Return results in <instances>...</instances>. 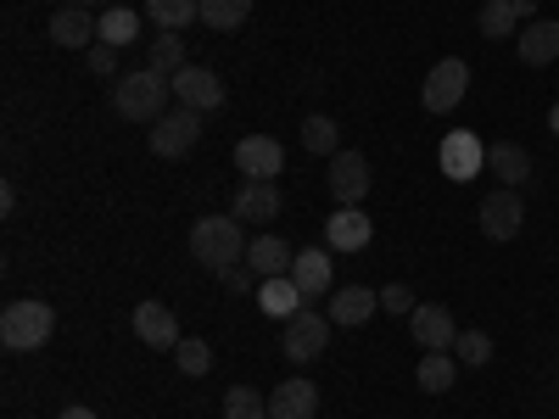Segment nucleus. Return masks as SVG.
Here are the masks:
<instances>
[{"label":"nucleus","instance_id":"nucleus-37","mask_svg":"<svg viewBox=\"0 0 559 419\" xmlns=\"http://www.w3.org/2000/svg\"><path fill=\"white\" fill-rule=\"evenodd\" d=\"M68 7H107V0H68Z\"/></svg>","mask_w":559,"mask_h":419},{"label":"nucleus","instance_id":"nucleus-27","mask_svg":"<svg viewBox=\"0 0 559 419\" xmlns=\"http://www.w3.org/2000/svg\"><path fill=\"white\" fill-rule=\"evenodd\" d=\"M302 152H313V157H336V152H342V129H336V118H324V112L302 118Z\"/></svg>","mask_w":559,"mask_h":419},{"label":"nucleus","instance_id":"nucleus-25","mask_svg":"<svg viewBox=\"0 0 559 419\" xmlns=\"http://www.w3.org/2000/svg\"><path fill=\"white\" fill-rule=\"evenodd\" d=\"M414 381H419V392H431V397L453 392V381H459V358H453V352H426V358H419V369H414Z\"/></svg>","mask_w":559,"mask_h":419},{"label":"nucleus","instance_id":"nucleus-7","mask_svg":"<svg viewBox=\"0 0 559 419\" xmlns=\"http://www.w3.org/2000/svg\"><path fill=\"white\" fill-rule=\"evenodd\" d=\"M526 229V202L509 191V184H498V191L481 202V236L487 241H515Z\"/></svg>","mask_w":559,"mask_h":419},{"label":"nucleus","instance_id":"nucleus-21","mask_svg":"<svg viewBox=\"0 0 559 419\" xmlns=\"http://www.w3.org/2000/svg\"><path fill=\"white\" fill-rule=\"evenodd\" d=\"M521 62H526V68L559 62V23H554V17H532V23H526V34H521Z\"/></svg>","mask_w":559,"mask_h":419},{"label":"nucleus","instance_id":"nucleus-18","mask_svg":"<svg viewBox=\"0 0 559 419\" xmlns=\"http://www.w3.org/2000/svg\"><path fill=\"white\" fill-rule=\"evenodd\" d=\"M280 207H286V196H280L274 179H247L229 213H236L241 224H269V218H280Z\"/></svg>","mask_w":559,"mask_h":419},{"label":"nucleus","instance_id":"nucleus-32","mask_svg":"<svg viewBox=\"0 0 559 419\" xmlns=\"http://www.w3.org/2000/svg\"><path fill=\"white\" fill-rule=\"evenodd\" d=\"M453 358H459L464 369H481V363H492V342H487V331H459Z\"/></svg>","mask_w":559,"mask_h":419},{"label":"nucleus","instance_id":"nucleus-9","mask_svg":"<svg viewBox=\"0 0 559 419\" xmlns=\"http://www.w3.org/2000/svg\"><path fill=\"white\" fill-rule=\"evenodd\" d=\"M408 336H414V347H426V352H448L459 342V324H453V313L442 302H419L408 313Z\"/></svg>","mask_w":559,"mask_h":419},{"label":"nucleus","instance_id":"nucleus-8","mask_svg":"<svg viewBox=\"0 0 559 419\" xmlns=\"http://www.w3.org/2000/svg\"><path fill=\"white\" fill-rule=\"evenodd\" d=\"M481 168H487L481 134H471V129H448V134H442V173H448L453 184H464V179H476Z\"/></svg>","mask_w":559,"mask_h":419},{"label":"nucleus","instance_id":"nucleus-3","mask_svg":"<svg viewBox=\"0 0 559 419\" xmlns=\"http://www.w3.org/2000/svg\"><path fill=\"white\" fill-rule=\"evenodd\" d=\"M57 331V308L39 302V297H23V302H7L0 313V347L7 352H39Z\"/></svg>","mask_w":559,"mask_h":419},{"label":"nucleus","instance_id":"nucleus-33","mask_svg":"<svg viewBox=\"0 0 559 419\" xmlns=\"http://www.w3.org/2000/svg\"><path fill=\"white\" fill-rule=\"evenodd\" d=\"M174 363H179V375H207V369H213V347L207 342H179L174 347Z\"/></svg>","mask_w":559,"mask_h":419},{"label":"nucleus","instance_id":"nucleus-31","mask_svg":"<svg viewBox=\"0 0 559 419\" xmlns=\"http://www.w3.org/2000/svg\"><path fill=\"white\" fill-rule=\"evenodd\" d=\"M146 68H157V73L174 79V73L185 68V39H179V34H157L152 51H146Z\"/></svg>","mask_w":559,"mask_h":419},{"label":"nucleus","instance_id":"nucleus-5","mask_svg":"<svg viewBox=\"0 0 559 419\" xmlns=\"http://www.w3.org/2000/svg\"><path fill=\"white\" fill-rule=\"evenodd\" d=\"M464 96H471V68H464L459 57H442V62L426 73V89H419L426 112H453Z\"/></svg>","mask_w":559,"mask_h":419},{"label":"nucleus","instance_id":"nucleus-28","mask_svg":"<svg viewBox=\"0 0 559 419\" xmlns=\"http://www.w3.org/2000/svg\"><path fill=\"white\" fill-rule=\"evenodd\" d=\"M252 17V0H202V23L213 34H236Z\"/></svg>","mask_w":559,"mask_h":419},{"label":"nucleus","instance_id":"nucleus-13","mask_svg":"<svg viewBox=\"0 0 559 419\" xmlns=\"http://www.w3.org/2000/svg\"><path fill=\"white\" fill-rule=\"evenodd\" d=\"M537 17V0H481V39H509V34H521L526 23Z\"/></svg>","mask_w":559,"mask_h":419},{"label":"nucleus","instance_id":"nucleus-11","mask_svg":"<svg viewBox=\"0 0 559 419\" xmlns=\"http://www.w3.org/2000/svg\"><path fill=\"white\" fill-rule=\"evenodd\" d=\"M324 179H331V196H336L342 207H358V202L369 196V157H364V152H336Z\"/></svg>","mask_w":559,"mask_h":419},{"label":"nucleus","instance_id":"nucleus-1","mask_svg":"<svg viewBox=\"0 0 559 419\" xmlns=\"http://www.w3.org/2000/svg\"><path fill=\"white\" fill-rule=\"evenodd\" d=\"M247 229L236 213H213V218H197L191 224V258L213 274H229L236 263H247Z\"/></svg>","mask_w":559,"mask_h":419},{"label":"nucleus","instance_id":"nucleus-20","mask_svg":"<svg viewBox=\"0 0 559 419\" xmlns=\"http://www.w3.org/2000/svg\"><path fill=\"white\" fill-rule=\"evenodd\" d=\"M319 414V386L313 381H280L269 392V419H313Z\"/></svg>","mask_w":559,"mask_h":419},{"label":"nucleus","instance_id":"nucleus-35","mask_svg":"<svg viewBox=\"0 0 559 419\" xmlns=\"http://www.w3.org/2000/svg\"><path fill=\"white\" fill-rule=\"evenodd\" d=\"M414 308H419V302H414V291H408V286H386V291H381V313H392V319H408Z\"/></svg>","mask_w":559,"mask_h":419},{"label":"nucleus","instance_id":"nucleus-16","mask_svg":"<svg viewBox=\"0 0 559 419\" xmlns=\"http://www.w3.org/2000/svg\"><path fill=\"white\" fill-rule=\"evenodd\" d=\"M236 168L247 179H274L280 168H286V146H280L274 134H247L241 146H236Z\"/></svg>","mask_w":559,"mask_h":419},{"label":"nucleus","instance_id":"nucleus-22","mask_svg":"<svg viewBox=\"0 0 559 419\" xmlns=\"http://www.w3.org/2000/svg\"><path fill=\"white\" fill-rule=\"evenodd\" d=\"M487 173H498V184H526L532 179V157L526 146H515V140H498V146H487Z\"/></svg>","mask_w":559,"mask_h":419},{"label":"nucleus","instance_id":"nucleus-10","mask_svg":"<svg viewBox=\"0 0 559 419\" xmlns=\"http://www.w3.org/2000/svg\"><path fill=\"white\" fill-rule=\"evenodd\" d=\"M174 96H179V107L213 112V107H224V79H218L213 68H197V62H185V68L174 73Z\"/></svg>","mask_w":559,"mask_h":419},{"label":"nucleus","instance_id":"nucleus-26","mask_svg":"<svg viewBox=\"0 0 559 419\" xmlns=\"http://www.w3.org/2000/svg\"><path fill=\"white\" fill-rule=\"evenodd\" d=\"M146 17H152L163 34H179V28L202 23V0H146Z\"/></svg>","mask_w":559,"mask_h":419},{"label":"nucleus","instance_id":"nucleus-2","mask_svg":"<svg viewBox=\"0 0 559 419\" xmlns=\"http://www.w3.org/2000/svg\"><path fill=\"white\" fill-rule=\"evenodd\" d=\"M168 89H174L168 73H157V68H134V73L118 79L112 107H118L129 123H157V118L168 112Z\"/></svg>","mask_w":559,"mask_h":419},{"label":"nucleus","instance_id":"nucleus-15","mask_svg":"<svg viewBox=\"0 0 559 419\" xmlns=\"http://www.w3.org/2000/svg\"><path fill=\"white\" fill-rule=\"evenodd\" d=\"M292 279L297 291L313 302V297H331L336 291V274H331V247H302L297 263H292Z\"/></svg>","mask_w":559,"mask_h":419},{"label":"nucleus","instance_id":"nucleus-23","mask_svg":"<svg viewBox=\"0 0 559 419\" xmlns=\"http://www.w3.org/2000/svg\"><path fill=\"white\" fill-rule=\"evenodd\" d=\"M247 263H252L258 279H274V274H292L297 252H292V241H280V236H258V241L247 247Z\"/></svg>","mask_w":559,"mask_h":419},{"label":"nucleus","instance_id":"nucleus-29","mask_svg":"<svg viewBox=\"0 0 559 419\" xmlns=\"http://www.w3.org/2000/svg\"><path fill=\"white\" fill-rule=\"evenodd\" d=\"M102 39L118 45V51H123V45H134V39H140V12H129V7H107V12H102Z\"/></svg>","mask_w":559,"mask_h":419},{"label":"nucleus","instance_id":"nucleus-36","mask_svg":"<svg viewBox=\"0 0 559 419\" xmlns=\"http://www.w3.org/2000/svg\"><path fill=\"white\" fill-rule=\"evenodd\" d=\"M57 419H96V408H62Z\"/></svg>","mask_w":559,"mask_h":419},{"label":"nucleus","instance_id":"nucleus-30","mask_svg":"<svg viewBox=\"0 0 559 419\" xmlns=\"http://www.w3.org/2000/svg\"><path fill=\"white\" fill-rule=\"evenodd\" d=\"M224 419H269V397H258V386H229Z\"/></svg>","mask_w":559,"mask_h":419},{"label":"nucleus","instance_id":"nucleus-34","mask_svg":"<svg viewBox=\"0 0 559 419\" xmlns=\"http://www.w3.org/2000/svg\"><path fill=\"white\" fill-rule=\"evenodd\" d=\"M84 68L96 73V79H112V73H118V45L96 39V45H90V51H84Z\"/></svg>","mask_w":559,"mask_h":419},{"label":"nucleus","instance_id":"nucleus-17","mask_svg":"<svg viewBox=\"0 0 559 419\" xmlns=\"http://www.w3.org/2000/svg\"><path fill=\"white\" fill-rule=\"evenodd\" d=\"M369 241H376V224H369V213H358V207H342V213H331V224H324V247L331 252H364Z\"/></svg>","mask_w":559,"mask_h":419},{"label":"nucleus","instance_id":"nucleus-14","mask_svg":"<svg viewBox=\"0 0 559 419\" xmlns=\"http://www.w3.org/2000/svg\"><path fill=\"white\" fill-rule=\"evenodd\" d=\"M134 336L146 342V347H157V352H174V347L185 342L168 302H140V308H134Z\"/></svg>","mask_w":559,"mask_h":419},{"label":"nucleus","instance_id":"nucleus-24","mask_svg":"<svg viewBox=\"0 0 559 419\" xmlns=\"http://www.w3.org/2000/svg\"><path fill=\"white\" fill-rule=\"evenodd\" d=\"M302 291H297V279L292 274H274V279H263L258 286V308L269 313V319H292V313H302Z\"/></svg>","mask_w":559,"mask_h":419},{"label":"nucleus","instance_id":"nucleus-4","mask_svg":"<svg viewBox=\"0 0 559 419\" xmlns=\"http://www.w3.org/2000/svg\"><path fill=\"white\" fill-rule=\"evenodd\" d=\"M197 140H202V112L197 107H168L152 123V152L157 157H185V152H197Z\"/></svg>","mask_w":559,"mask_h":419},{"label":"nucleus","instance_id":"nucleus-6","mask_svg":"<svg viewBox=\"0 0 559 419\" xmlns=\"http://www.w3.org/2000/svg\"><path fill=\"white\" fill-rule=\"evenodd\" d=\"M324 347H331V319L324 313H292L286 319V342H280V352H286L292 363H313Z\"/></svg>","mask_w":559,"mask_h":419},{"label":"nucleus","instance_id":"nucleus-38","mask_svg":"<svg viewBox=\"0 0 559 419\" xmlns=\"http://www.w3.org/2000/svg\"><path fill=\"white\" fill-rule=\"evenodd\" d=\"M548 129H554V134H559V107H554V112H548Z\"/></svg>","mask_w":559,"mask_h":419},{"label":"nucleus","instance_id":"nucleus-19","mask_svg":"<svg viewBox=\"0 0 559 419\" xmlns=\"http://www.w3.org/2000/svg\"><path fill=\"white\" fill-rule=\"evenodd\" d=\"M369 313H381V291H369V286H342V291H331V313H324V319L342 324V331H358Z\"/></svg>","mask_w":559,"mask_h":419},{"label":"nucleus","instance_id":"nucleus-12","mask_svg":"<svg viewBox=\"0 0 559 419\" xmlns=\"http://www.w3.org/2000/svg\"><path fill=\"white\" fill-rule=\"evenodd\" d=\"M45 34H51V45H62V51H90V45L102 39V17H90V7H62L45 23Z\"/></svg>","mask_w":559,"mask_h":419}]
</instances>
